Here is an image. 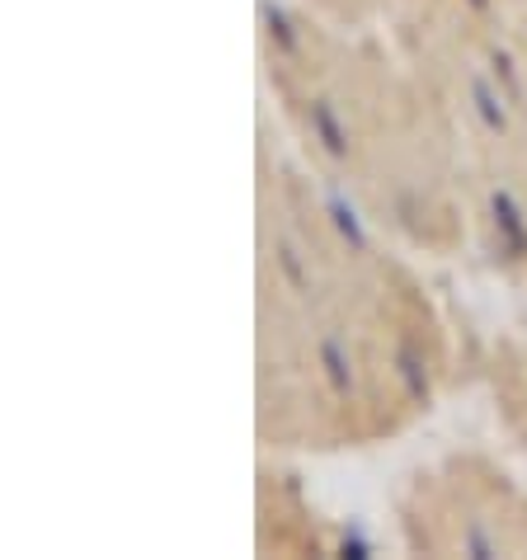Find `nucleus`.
Returning <instances> with one entry per match:
<instances>
[{
    "instance_id": "obj_1",
    "label": "nucleus",
    "mask_w": 527,
    "mask_h": 560,
    "mask_svg": "<svg viewBox=\"0 0 527 560\" xmlns=\"http://www.w3.org/2000/svg\"><path fill=\"white\" fill-rule=\"evenodd\" d=\"M316 363L325 372V382H330V392L339 400H349L353 392H359V377H353V353H349V339L330 330V335H320V345H316Z\"/></svg>"
},
{
    "instance_id": "obj_2",
    "label": "nucleus",
    "mask_w": 527,
    "mask_h": 560,
    "mask_svg": "<svg viewBox=\"0 0 527 560\" xmlns=\"http://www.w3.org/2000/svg\"><path fill=\"white\" fill-rule=\"evenodd\" d=\"M306 128H312V142L330 155V161H349L353 142H349V128L330 100H312V108H306Z\"/></svg>"
},
{
    "instance_id": "obj_3",
    "label": "nucleus",
    "mask_w": 527,
    "mask_h": 560,
    "mask_svg": "<svg viewBox=\"0 0 527 560\" xmlns=\"http://www.w3.org/2000/svg\"><path fill=\"white\" fill-rule=\"evenodd\" d=\"M490 212H494V231H500V241H504V250L523 259L527 255V217L518 208V198L508 194V189H494L490 194Z\"/></svg>"
},
{
    "instance_id": "obj_4",
    "label": "nucleus",
    "mask_w": 527,
    "mask_h": 560,
    "mask_svg": "<svg viewBox=\"0 0 527 560\" xmlns=\"http://www.w3.org/2000/svg\"><path fill=\"white\" fill-rule=\"evenodd\" d=\"M504 104H514V100L500 95L485 75H471V108H476V118H480V128L485 132H504L508 128V108Z\"/></svg>"
},
{
    "instance_id": "obj_5",
    "label": "nucleus",
    "mask_w": 527,
    "mask_h": 560,
    "mask_svg": "<svg viewBox=\"0 0 527 560\" xmlns=\"http://www.w3.org/2000/svg\"><path fill=\"white\" fill-rule=\"evenodd\" d=\"M396 377L414 406H429V372H424V353L414 345H396Z\"/></svg>"
},
{
    "instance_id": "obj_6",
    "label": "nucleus",
    "mask_w": 527,
    "mask_h": 560,
    "mask_svg": "<svg viewBox=\"0 0 527 560\" xmlns=\"http://www.w3.org/2000/svg\"><path fill=\"white\" fill-rule=\"evenodd\" d=\"M325 212H330V222H335V231L349 241V250L353 255H363L367 250V231H363V222H359V212H353V203L339 189H330L325 194Z\"/></svg>"
},
{
    "instance_id": "obj_7",
    "label": "nucleus",
    "mask_w": 527,
    "mask_h": 560,
    "mask_svg": "<svg viewBox=\"0 0 527 560\" xmlns=\"http://www.w3.org/2000/svg\"><path fill=\"white\" fill-rule=\"evenodd\" d=\"M259 20H264V28H269V43L283 57H297L302 52V38H297V28H292L283 5H273V0H259Z\"/></svg>"
},
{
    "instance_id": "obj_8",
    "label": "nucleus",
    "mask_w": 527,
    "mask_h": 560,
    "mask_svg": "<svg viewBox=\"0 0 527 560\" xmlns=\"http://www.w3.org/2000/svg\"><path fill=\"white\" fill-rule=\"evenodd\" d=\"M273 259H278V269H283V278L292 283V292H297V298H306V292H312V273H306L297 245H292V241H278V245H273Z\"/></svg>"
},
{
    "instance_id": "obj_9",
    "label": "nucleus",
    "mask_w": 527,
    "mask_h": 560,
    "mask_svg": "<svg viewBox=\"0 0 527 560\" xmlns=\"http://www.w3.org/2000/svg\"><path fill=\"white\" fill-rule=\"evenodd\" d=\"M490 67H494V81L504 85V95L518 104V100H523V75H518V67H514V57H508V52H494Z\"/></svg>"
},
{
    "instance_id": "obj_10",
    "label": "nucleus",
    "mask_w": 527,
    "mask_h": 560,
    "mask_svg": "<svg viewBox=\"0 0 527 560\" xmlns=\"http://www.w3.org/2000/svg\"><path fill=\"white\" fill-rule=\"evenodd\" d=\"M461 551H467V556H500V541H490L485 537V527H471V533L467 537H461Z\"/></svg>"
},
{
    "instance_id": "obj_11",
    "label": "nucleus",
    "mask_w": 527,
    "mask_h": 560,
    "mask_svg": "<svg viewBox=\"0 0 527 560\" xmlns=\"http://www.w3.org/2000/svg\"><path fill=\"white\" fill-rule=\"evenodd\" d=\"M467 5H471V10H480V14H485V10H490V0H467Z\"/></svg>"
}]
</instances>
